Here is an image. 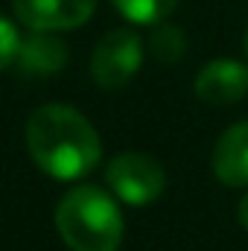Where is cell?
Instances as JSON below:
<instances>
[{"label": "cell", "instance_id": "cell-7", "mask_svg": "<svg viewBox=\"0 0 248 251\" xmlns=\"http://www.w3.org/2000/svg\"><path fill=\"white\" fill-rule=\"evenodd\" d=\"M67 44L56 32H38V29H29L26 38H21V47H18V70L24 76H32V79H44V76H53V73H62L67 67Z\"/></svg>", "mask_w": 248, "mask_h": 251}, {"label": "cell", "instance_id": "cell-4", "mask_svg": "<svg viewBox=\"0 0 248 251\" xmlns=\"http://www.w3.org/2000/svg\"><path fill=\"white\" fill-rule=\"evenodd\" d=\"M143 64V41L134 29H111L91 56V76L105 91L125 88Z\"/></svg>", "mask_w": 248, "mask_h": 251}, {"label": "cell", "instance_id": "cell-9", "mask_svg": "<svg viewBox=\"0 0 248 251\" xmlns=\"http://www.w3.org/2000/svg\"><path fill=\"white\" fill-rule=\"evenodd\" d=\"M149 50L152 56L161 64H175L184 59L187 53V35L181 26H173V24H155L152 26V35H149Z\"/></svg>", "mask_w": 248, "mask_h": 251}, {"label": "cell", "instance_id": "cell-13", "mask_svg": "<svg viewBox=\"0 0 248 251\" xmlns=\"http://www.w3.org/2000/svg\"><path fill=\"white\" fill-rule=\"evenodd\" d=\"M246 50H248V29H246Z\"/></svg>", "mask_w": 248, "mask_h": 251}, {"label": "cell", "instance_id": "cell-2", "mask_svg": "<svg viewBox=\"0 0 248 251\" xmlns=\"http://www.w3.org/2000/svg\"><path fill=\"white\" fill-rule=\"evenodd\" d=\"M56 231L70 251H120L125 222L111 193L79 184L56 204Z\"/></svg>", "mask_w": 248, "mask_h": 251}, {"label": "cell", "instance_id": "cell-8", "mask_svg": "<svg viewBox=\"0 0 248 251\" xmlns=\"http://www.w3.org/2000/svg\"><path fill=\"white\" fill-rule=\"evenodd\" d=\"M210 167L225 187H248V120L222 131L213 146Z\"/></svg>", "mask_w": 248, "mask_h": 251}, {"label": "cell", "instance_id": "cell-10", "mask_svg": "<svg viewBox=\"0 0 248 251\" xmlns=\"http://www.w3.org/2000/svg\"><path fill=\"white\" fill-rule=\"evenodd\" d=\"M114 6L128 21L155 26L170 18V12L178 6V0H114Z\"/></svg>", "mask_w": 248, "mask_h": 251}, {"label": "cell", "instance_id": "cell-12", "mask_svg": "<svg viewBox=\"0 0 248 251\" xmlns=\"http://www.w3.org/2000/svg\"><path fill=\"white\" fill-rule=\"evenodd\" d=\"M237 219H240V225L248 231V193L240 199V207H237Z\"/></svg>", "mask_w": 248, "mask_h": 251}, {"label": "cell", "instance_id": "cell-11", "mask_svg": "<svg viewBox=\"0 0 248 251\" xmlns=\"http://www.w3.org/2000/svg\"><path fill=\"white\" fill-rule=\"evenodd\" d=\"M18 47H21V35H18L15 24L0 15V70H6L18 59Z\"/></svg>", "mask_w": 248, "mask_h": 251}, {"label": "cell", "instance_id": "cell-1", "mask_svg": "<svg viewBox=\"0 0 248 251\" xmlns=\"http://www.w3.org/2000/svg\"><path fill=\"white\" fill-rule=\"evenodd\" d=\"M26 149L35 167L62 181L88 176L102 158V143L91 120L62 102L41 105L29 114Z\"/></svg>", "mask_w": 248, "mask_h": 251}, {"label": "cell", "instance_id": "cell-3", "mask_svg": "<svg viewBox=\"0 0 248 251\" xmlns=\"http://www.w3.org/2000/svg\"><path fill=\"white\" fill-rule=\"evenodd\" d=\"M105 184L120 201L143 207L164 193L167 173L158 164V158L146 152H120L105 167Z\"/></svg>", "mask_w": 248, "mask_h": 251}, {"label": "cell", "instance_id": "cell-6", "mask_svg": "<svg viewBox=\"0 0 248 251\" xmlns=\"http://www.w3.org/2000/svg\"><path fill=\"white\" fill-rule=\"evenodd\" d=\"M248 94V67L237 59H213L196 76V97L207 105H234Z\"/></svg>", "mask_w": 248, "mask_h": 251}, {"label": "cell", "instance_id": "cell-5", "mask_svg": "<svg viewBox=\"0 0 248 251\" xmlns=\"http://www.w3.org/2000/svg\"><path fill=\"white\" fill-rule=\"evenodd\" d=\"M97 0H12L15 18L26 29L64 32L91 21Z\"/></svg>", "mask_w": 248, "mask_h": 251}]
</instances>
